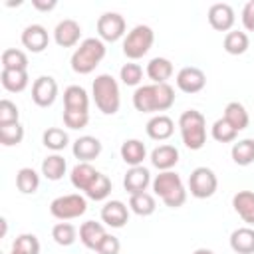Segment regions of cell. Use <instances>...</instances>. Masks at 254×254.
<instances>
[{
  "label": "cell",
  "instance_id": "obj_1",
  "mask_svg": "<svg viewBox=\"0 0 254 254\" xmlns=\"http://www.w3.org/2000/svg\"><path fill=\"white\" fill-rule=\"evenodd\" d=\"M175 103V89L169 83L139 85L133 93V107L141 113L167 111Z\"/></svg>",
  "mask_w": 254,
  "mask_h": 254
},
{
  "label": "cell",
  "instance_id": "obj_2",
  "mask_svg": "<svg viewBox=\"0 0 254 254\" xmlns=\"http://www.w3.org/2000/svg\"><path fill=\"white\" fill-rule=\"evenodd\" d=\"M105 44L99 38H85L83 42H79V46L75 48V52L71 54V69L79 75H87L91 73L101 60L105 58Z\"/></svg>",
  "mask_w": 254,
  "mask_h": 254
},
{
  "label": "cell",
  "instance_id": "obj_3",
  "mask_svg": "<svg viewBox=\"0 0 254 254\" xmlns=\"http://www.w3.org/2000/svg\"><path fill=\"white\" fill-rule=\"evenodd\" d=\"M153 190L155 194L169 206V208H179L187 200V190L183 185V179L175 171H161L153 179Z\"/></svg>",
  "mask_w": 254,
  "mask_h": 254
},
{
  "label": "cell",
  "instance_id": "obj_4",
  "mask_svg": "<svg viewBox=\"0 0 254 254\" xmlns=\"http://www.w3.org/2000/svg\"><path fill=\"white\" fill-rule=\"evenodd\" d=\"M179 129L181 137L187 149L198 151L206 143V119L200 111L196 109H187L179 117Z\"/></svg>",
  "mask_w": 254,
  "mask_h": 254
},
{
  "label": "cell",
  "instance_id": "obj_5",
  "mask_svg": "<svg viewBox=\"0 0 254 254\" xmlns=\"http://www.w3.org/2000/svg\"><path fill=\"white\" fill-rule=\"evenodd\" d=\"M91 91H93V101L103 115H115L119 111L121 97H119V85L113 75L109 73L97 75L93 79Z\"/></svg>",
  "mask_w": 254,
  "mask_h": 254
},
{
  "label": "cell",
  "instance_id": "obj_6",
  "mask_svg": "<svg viewBox=\"0 0 254 254\" xmlns=\"http://www.w3.org/2000/svg\"><path fill=\"white\" fill-rule=\"evenodd\" d=\"M153 42H155L153 28L147 26V24H139V26H135L125 36V40H123V54L129 60H139V58H143L151 50Z\"/></svg>",
  "mask_w": 254,
  "mask_h": 254
},
{
  "label": "cell",
  "instance_id": "obj_7",
  "mask_svg": "<svg viewBox=\"0 0 254 254\" xmlns=\"http://www.w3.org/2000/svg\"><path fill=\"white\" fill-rule=\"evenodd\" d=\"M87 210V200L81 194H62L50 202V212L58 220L79 218Z\"/></svg>",
  "mask_w": 254,
  "mask_h": 254
},
{
  "label": "cell",
  "instance_id": "obj_8",
  "mask_svg": "<svg viewBox=\"0 0 254 254\" xmlns=\"http://www.w3.org/2000/svg\"><path fill=\"white\" fill-rule=\"evenodd\" d=\"M218 179L212 169L208 167H196L189 177V190L194 198H208L216 192Z\"/></svg>",
  "mask_w": 254,
  "mask_h": 254
},
{
  "label": "cell",
  "instance_id": "obj_9",
  "mask_svg": "<svg viewBox=\"0 0 254 254\" xmlns=\"http://www.w3.org/2000/svg\"><path fill=\"white\" fill-rule=\"evenodd\" d=\"M97 34L103 42H117L125 34V18L117 12H105L97 20Z\"/></svg>",
  "mask_w": 254,
  "mask_h": 254
},
{
  "label": "cell",
  "instance_id": "obj_10",
  "mask_svg": "<svg viewBox=\"0 0 254 254\" xmlns=\"http://www.w3.org/2000/svg\"><path fill=\"white\" fill-rule=\"evenodd\" d=\"M58 97V81L52 75H40L32 83V101L38 107H50Z\"/></svg>",
  "mask_w": 254,
  "mask_h": 254
},
{
  "label": "cell",
  "instance_id": "obj_11",
  "mask_svg": "<svg viewBox=\"0 0 254 254\" xmlns=\"http://www.w3.org/2000/svg\"><path fill=\"white\" fill-rule=\"evenodd\" d=\"M206 85V75L194 65H187L177 73V87L183 93H198Z\"/></svg>",
  "mask_w": 254,
  "mask_h": 254
},
{
  "label": "cell",
  "instance_id": "obj_12",
  "mask_svg": "<svg viewBox=\"0 0 254 254\" xmlns=\"http://www.w3.org/2000/svg\"><path fill=\"white\" fill-rule=\"evenodd\" d=\"M234 10L230 4L226 2H216L208 8V24L216 30V32H230V28L234 26Z\"/></svg>",
  "mask_w": 254,
  "mask_h": 254
},
{
  "label": "cell",
  "instance_id": "obj_13",
  "mask_svg": "<svg viewBox=\"0 0 254 254\" xmlns=\"http://www.w3.org/2000/svg\"><path fill=\"white\" fill-rule=\"evenodd\" d=\"M48 44H50V36H48V30L42 24H30V26L24 28L22 46L26 50H30L32 54H40L48 48Z\"/></svg>",
  "mask_w": 254,
  "mask_h": 254
},
{
  "label": "cell",
  "instance_id": "obj_14",
  "mask_svg": "<svg viewBox=\"0 0 254 254\" xmlns=\"http://www.w3.org/2000/svg\"><path fill=\"white\" fill-rule=\"evenodd\" d=\"M79 38H81V26L71 18L62 20L54 30V40L60 48H73L77 46Z\"/></svg>",
  "mask_w": 254,
  "mask_h": 254
},
{
  "label": "cell",
  "instance_id": "obj_15",
  "mask_svg": "<svg viewBox=\"0 0 254 254\" xmlns=\"http://www.w3.org/2000/svg\"><path fill=\"white\" fill-rule=\"evenodd\" d=\"M71 153L75 159H79L81 163H89L93 159L99 157L101 153V141L97 137H91V135H83V137H77L73 141V147H71Z\"/></svg>",
  "mask_w": 254,
  "mask_h": 254
},
{
  "label": "cell",
  "instance_id": "obj_16",
  "mask_svg": "<svg viewBox=\"0 0 254 254\" xmlns=\"http://www.w3.org/2000/svg\"><path fill=\"white\" fill-rule=\"evenodd\" d=\"M101 220L111 228H123L129 220L127 204H123L121 200H107L101 208Z\"/></svg>",
  "mask_w": 254,
  "mask_h": 254
},
{
  "label": "cell",
  "instance_id": "obj_17",
  "mask_svg": "<svg viewBox=\"0 0 254 254\" xmlns=\"http://www.w3.org/2000/svg\"><path fill=\"white\" fill-rule=\"evenodd\" d=\"M151 183V173L149 169H145L143 165L139 167H131L125 177H123V187L129 194H137V192H145L147 187Z\"/></svg>",
  "mask_w": 254,
  "mask_h": 254
},
{
  "label": "cell",
  "instance_id": "obj_18",
  "mask_svg": "<svg viewBox=\"0 0 254 254\" xmlns=\"http://www.w3.org/2000/svg\"><path fill=\"white\" fill-rule=\"evenodd\" d=\"M145 129H147V135L153 141H165L175 133V123H173V119L169 115L159 113V115H155V117H151L147 121Z\"/></svg>",
  "mask_w": 254,
  "mask_h": 254
},
{
  "label": "cell",
  "instance_id": "obj_19",
  "mask_svg": "<svg viewBox=\"0 0 254 254\" xmlns=\"http://www.w3.org/2000/svg\"><path fill=\"white\" fill-rule=\"evenodd\" d=\"M151 163L159 171H171L179 163V149L175 145H159L151 151Z\"/></svg>",
  "mask_w": 254,
  "mask_h": 254
},
{
  "label": "cell",
  "instance_id": "obj_20",
  "mask_svg": "<svg viewBox=\"0 0 254 254\" xmlns=\"http://www.w3.org/2000/svg\"><path fill=\"white\" fill-rule=\"evenodd\" d=\"M105 226L101 222H95V220H87L79 226V240L83 242L85 248L89 250H97V246L101 244V240L105 238Z\"/></svg>",
  "mask_w": 254,
  "mask_h": 254
},
{
  "label": "cell",
  "instance_id": "obj_21",
  "mask_svg": "<svg viewBox=\"0 0 254 254\" xmlns=\"http://www.w3.org/2000/svg\"><path fill=\"white\" fill-rule=\"evenodd\" d=\"M99 177V171H95L89 163H77L73 169H71V175H69V181L71 185L77 189V190H87L93 181Z\"/></svg>",
  "mask_w": 254,
  "mask_h": 254
},
{
  "label": "cell",
  "instance_id": "obj_22",
  "mask_svg": "<svg viewBox=\"0 0 254 254\" xmlns=\"http://www.w3.org/2000/svg\"><path fill=\"white\" fill-rule=\"evenodd\" d=\"M0 81L2 87L10 93H20L28 87V71L26 69H2L0 71Z\"/></svg>",
  "mask_w": 254,
  "mask_h": 254
},
{
  "label": "cell",
  "instance_id": "obj_23",
  "mask_svg": "<svg viewBox=\"0 0 254 254\" xmlns=\"http://www.w3.org/2000/svg\"><path fill=\"white\" fill-rule=\"evenodd\" d=\"M64 109L71 111H87L89 109V95L81 85H69L64 91Z\"/></svg>",
  "mask_w": 254,
  "mask_h": 254
},
{
  "label": "cell",
  "instance_id": "obj_24",
  "mask_svg": "<svg viewBox=\"0 0 254 254\" xmlns=\"http://www.w3.org/2000/svg\"><path fill=\"white\" fill-rule=\"evenodd\" d=\"M232 206L244 222L254 224V192L252 190H238L232 196Z\"/></svg>",
  "mask_w": 254,
  "mask_h": 254
},
{
  "label": "cell",
  "instance_id": "obj_25",
  "mask_svg": "<svg viewBox=\"0 0 254 254\" xmlns=\"http://www.w3.org/2000/svg\"><path fill=\"white\" fill-rule=\"evenodd\" d=\"M119 153H121V159L127 165H131V167H139L145 161V157H147V149H145L143 141H139V139H127V141H123Z\"/></svg>",
  "mask_w": 254,
  "mask_h": 254
},
{
  "label": "cell",
  "instance_id": "obj_26",
  "mask_svg": "<svg viewBox=\"0 0 254 254\" xmlns=\"http://www.w3.org/2000/svg\"><path fill=\"white\" fill-rule=\"evenodd\" d=\"M230 248L238 254H254V228H236L230 234Z\"/></svg>",
  "mask_w": 254,
  "mask_h": 254
},
{
  "label": "cell",
  "instance_id": "obj_27",
  "mask_svg": "<svg viewBox=\"0 0 254 254\" xmlns=\"http://www.w3.org/2000/svg\"><path fill=\"white\" fill-rule=\"evenodd\" d=\"M147 75L153 83H167V79L173 75V64L167 58H153L147 64Z\"/></svg>",
  "mask_w": 254,
  "mask_h": 254
},
{
  "label": "cell",
  "instance_id": "obj_28",
  "mask_svg": "<svg viewBox=\"0 0 254 254\" xmlns=\"http://www.w3.org/2000/svg\"><path fill=\"white\" fill-rule=\"evenodd\" d=\"M224 119L236 129V131H242L248 127L250 123V117H248V111L242 103L238 101H230L226 107H224Z\"/></svg>",
  "mask_w": 254,
  "mask_h": 254
},
{
  "label": "cell",
  "instance_id": "obj_29",
  "mask_svg": "<svg viewBox=\"0 0 254 254\" xmlns=\"http://www.w3.org/2000/svg\"><path fill=\"white\" fill-rule=\"evenodd\" d=\"M65 169H67V163L62 155L54 153V155H48L44 161H42V175L48 179V181H60L64 175H65Z\"/></svg>",
  "mask_w": 254,
  "mask_h": 254
},
{
  "label": "cell",
  "instance_id": "obj_30",
  "mask_svg": "<svg viewBox=\"0 0 254 254\" xmlns=\"http://www.w3.org/2000/svg\"><path fill=\"white\" fill-rule=\"evenodd\" d=\"M16 187L22 194H34L40 187V175L32 167H22L16 173Z\"/></svg>",
  "mask_w": 254,
  "mask_h": 254
},
{
  "label": "cell",
  "instance_id": "obj_31",
  "mask_svg": "<svg viewBox=\"0 0 254 254\" xmlns=\"http://www.w3.org/2000/svg\"><path fill=\"white\" fill-rule=\"evenodd\" d=\"M224 52L230 54V56H240L248 50L250 46V40L246 36V32H238V30H230L226 36H224Z\"/></svg>",
  "mask_w": 254,
  "mask_h": 254
},
{
  "label": "cell",
  "instance_id": "obj_32",
  "mask_svg": "<svg viewBox=\"0 0 254 254\" xmlns=\"http://www.w3.org/2000/svg\"><path fill=\"white\" fill-rule=\"evenodd\" d=\"M230 155H232V161L240 167L254 163V139H242V141L234 143Z\"/></svg>",
  "mask_w": 254,
  "mask_h": 254
},
{
  "label": "cell",
  "instance_id": "obj_33",
  "mask_svg": "<svg viewBox=\"0 0 254 254\" xmlns=\"http://www.w3.org/2000/svg\"><path fill=\"white\" fill-rule=\"evenodd\" d=\"M129 208H131L135 214H139V216H149V214L155 212L157 204H155L153 194H149V192L145 190V192L131 194V198H129Z\"/></svg>",
  "mask_w": 254,
  "mask_h": 254
},
{
  "label": "cell",
  "instance_id": "obj_34",
  "mask_svg": "<svg viewBox=\"0 0 254 254\" xmlns=\"http://www.w3.org/2000/svg\"><path fill=\"white\" fill-rule=\"evenodd\" d=\"M42 143H44V147H48V149H52V151H62V149L67 147L69 137H67V133H65L64 129H60V127H48V129L44 131V135H42Z\"/></svg>",
  "mask_w": 254,
  "mask_h": 254
},
{
  "label": "cell",
  "instance_id": "obj_35",
  "mask_svg": "<svg viewBox=\"0 0 254 254\" xmlns=\"http://www.w3.org/2000/svg\"><path fill=\"white\" fill-rule=\"evenodd\" d=\"M2 69H28V56L22 50L8 48L2 52Z\"/></svg>",
  "mask_w": 254,
  "mask_h": 254
},
{
  "label": "cell",
  "instance_id": "obj_36",
  "mask_svg": "<svg viewBox=\"0 0 254 254\" xmlns=\"http://www.w3.org/2000/svg\"><path fill=\"white\" fill-rule=\"evenodd\" d=\"M52 238L56 240V244L60 246H71L77 238V230L73 224L69 222H58L54 228H52Z\"/></svg>",
  "mask_w": 254,
  "mask_h": 254
},
{
  "label": "cell",
  "instance_id": "obj_37",
  "mask_svg": "<svg viewBox=\"0 0 254 254\" xmlns=\"http://www.w3.org/2000/svg\"><path fill=\"white\" fill-rule=\"evenodd\" d=\"M24 139V127L20 123H8L0 125V143L4 147H14L20 145Z\"/></svg>",
  "mask_w": 254,
  "mask_h": 254
},
{
  "label": "cell",
  "instance_id": "obj_38",
  "mask_svg": "<svg viewBox=\"0 0 254 254\" xmlns=\"http://www.w3.org/2000/svg\"><path fill=\"white\" fill-rule=\"evenodd\" d=\"M10 254H40V242L34 234H20L16 236Z\"/></svg>",
  "mask_w": 254,
  "mask_h": 254
},
{
  "label": "cell",
  "instance_id": "obj_39",
  "mask_svg": "<svg viewBox=\"0 0 254 254\" xmlns=\"http://www.w3.org/2000/svg\"><path fill=\"white\" fill-rule=\"evenodd\" d=\"M238 131L222 117V119H216L212 123V139L218 141V143H232L236 139Z\"/></svg>",
  "mask_w": 254,
  "mask_h": 254
},
{
  "label": "cell",
  "instance_id": "obj_40",
  "mask_svg": "<svg viewBox=\"0 0 254 254\" xmlns=\"http://www.w3.org/2000/svg\"><path fill=\"white\" fill-rule=\"evenodd\" d=\"M109 192H111V181H109L105 175H101V173H99V177L93 181V185L85 190L87 198H91V200H103V198L109 196Z\"/></svg>",
  "mask_w": 254,
  "mask_h": 254
},
{
  "label": "cell",
  "instance_id": "obj_41",
  "mask_svg": "<svg viewBox=\"0 0 254 254\" xmlns=\"http://www.w3.org/2000/svg\"><path fill=\"white\" fill-rule=\"evenodd\" d=\"M119 75L125 85H139L143 79V67L139 64H125L119 69Z\"/></svg>",
  "mask_w": 254,
  "mask_h": 254
},
{
  "label": "cell",
  "instance_id": "obj_42",
  "mask_svg": "<svg viewBox=\"0 0 254 254\" xmlns=\"http://www.w3.org/2000/svg\"><path fill=\"white\" fill-rule=\"evenodd\" d=\"M64 123L69 129H83L89 123V111H71L64 109Z\"/></svg>",
  "mask_w": 254,
  "mask_h": 254
},
{
  "label": "cell",
  "instance_id": "obj_43",
  "mask_svg": "<svg viewBox=\"0 0 254 254\" xmlns=\"http://www.w3.org/2000/svg\"><path fill=\"white\" fill-rule=\"evenodd\" d=\"M18 117H20V111L16 103L10 99H0V125L18 123Z\"/></svg>",
  "mask_w": 254,
  "mask_h": 254
},
{
  "label": "cell",
  "instance_id": "obj_44",
  "mask_svg": "<svg viewBox=\"0 0 254 254\" xmlns=\"http://www.w3.org/2000/svg\"><path fill=\"white\" fill-rule=\"evenodd\" d=\"M119 248H121V242L117 236L113 234H105V238L101 240V244L97 246V254H119Z\"/></svg>",
  "mask_w": 254,
  "mask_h": 254
},
{
  "label": "cell",
  "instance_id": "obj_45",
  "mask_svg": "<svg viewBox=\"0 0 254 254\" xmlns=\"http://www.w3.org/2000/svg\"><path fill=\"white\" fill-rule=\"evenodd\" d=\"M242 24L248 32H254V0L246 2L242 8Z\"/></svg>",
  "mask_w": 254,
  "mask_h": 254
},
{
  "label": "cell",
  "instance_id": "obj_46",
  "mask_svg": "<svg viewBox=\"0 0 254 254\" xmlns=\"http://www.w3.org/2000/svg\"><path fill=\"white\" fill-rule=\"evenodd\" d=\"M32 6L36 8V10H40V12H50V10H54L56 6H58V2L56 0H32Z\"/></svg>",
  "mask_w": 254,
  "mask_h": 254
},
{
  "label": "cell",
  "instance_id": "obj_47",
  "mask_svg": "<svg viewBox=\"0 0 254 254\" xmlns=\"http://www.w3.org/2000/svg\"><path fill=\"white\" fill-rule=\"evenodd\" d=\"M192 254H214L212 250H208V248H196Z\"/></svg>",
  "mask_w": 254,
  "mask_h": 254
}]
</instances>
